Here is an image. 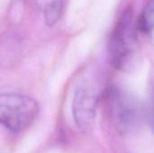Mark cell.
Returning <instances> with one entry per match:
<instances>
[{
  "mask_svg": "<svg viewBox=\"0 0 154 153\" xmlns=\"http://www.w3.org/2000/svg\"><path fill=\"white\" fill-rule=\"evenodd\" d=\"M136 24L131 10L125 11L117 22L108 41L107 53L111 65L122 71L129 70L137 59Z\"/></svg>",
  "mask_w": 154,
  "mask_h": 153,
  "instance_id": "cell-1",
  "label": "cell"
},
{
  "mask_svg": "<svg viewBox=\"0 0 154 153\" xmlns=\"http://www.w3.org/2000/svg\"><path fill=\"white\" fill-rule=\"evenodd\" d=\"M107 111L114 127L122 134L135 132L143 119V106L137 97L121 87H114L108 93Z\"/></svg>",
  "mask_w": 154,
  "mask_h": 153,
  "instance_id": "cell-2",
  "label": "cell"
},
{
  "mask_svg": "<svg viewBox=\"0 0 154 153\" xmlns=\"http://www.w3.org/2000/svg\"><path fill=\"white\" fill-rule=\"evenodd\" d=\"M40 113L38 102L31 96L17 93L2 94L0 96V122L13 133L29 128Z\"/></svg>",
  "mask_w": 154,
  "mask_h": 153,
  "instance_id": "cell-3",
  "label": "cell"
},
{
  "mask_svg": "<svg viewBox=\"0 0 154 153\" xmlns=\"http://www.w3.org/2000/svg\"><path fill=\"white\" fill-rule=\"evenodd\" d=\"M99 95L90 84L77 87L72 99V114L77 126L84 131H90L95 124Z\"/></svg>",
  "mask_w": 154,
  "mask_h": 153,
  "instance_id": "cell-4",
  "label": "cell"
},
{
  "mask_svg": "<svg viewBox=\"0 0 154 153\" xmlns=\"http://www.w3.org/2000/svg\"><path fill=\"white\" fill-rule=\"evenodd\" d=\"M136 28L138 31L148 33L154 29V1H151L142 11L137 22Z\"/></svg>",
  "mask_w": 154,
  "mask_h": 153,
  "instance_id": "cell-5",
  "label": "cell"
},
{
  "mask_svg": "<svg viewBox=\"0 0 154 153\" xmlns=\"http://www.w3.org/2000/svg\"><path fill=\"white\" fill-rule=\"evenodd\" d=\"M61 2L60 0H53L45 7V22L48 25H53L59 20L61 14Z\"/></svg>",
  "mask_w": 154,
  "mask_h": 153,
  "instance_id": "cell-6",
  "label": "cell"
},
{
  "mask_svg": "<svg viewBox=\"0 0 154 153\" xmlns=\"http://www.w3.org/2000/svg\"><path fill=\"white\" fill-rule=\"evenodd\" d=\"M148 116L149 121L151 124V126L154 132V87L152 91L151 98H150V105H149V111H148Z\"/></svg>",
  "mask_w": 154,
  "mask_h": 153,
  "instance_id": "cell-7",
  "label": "cell"
}]
</instances>
